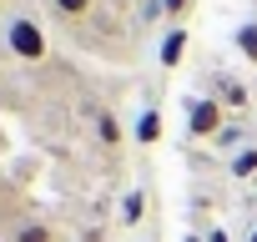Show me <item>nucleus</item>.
<instances>
[{
  "label": "nucleus",
  "mask_w": 257,
  "mask_h": 242,
  "mask_svg": "<svg viewBox=\"0 0 257 242\" xmlns=\"http://www.w3.org/2000/svg\"><path fill=\"white\" fill-rule=\"evenodd\" d=\"M167 16V0H142V21H162Z\"/></svg>",
  "instance_id": "obj_13"
},
{
  "label": "nucleus",
  "mask_w": 257,
  "mask_h": 242,
  "mask_svg": "<svg viewBox=\"0 0 257 242\" xmlns=\"http://www.w3.org/2000/svg\"><path fill=\"white\" fill-rule=\"evenodd\" d=\"M167 16H172V21H182V16H187V0H167Z\"/></svg>",
  "instance_id": "obj_14"
},
{
  "label": "nucleus",
  "mask_w": 257,
  "mask_h": 242,
  "mask_svg": "<svg viewBox=\"0 0 257 242\" xmlns=\"http://www.w3.org/2000/svg\"><path fill=\"white\" fill-rule=\"evenodd\" d=\"M0 192H6V187H0Z\"/></svg>",
  "instance_id": "obj_19"
},
{
  "label": "nucleus",
  "mask_w": 257,
  "mask_h": 242,
  "mask_svg": "<svg viewBox=\"0 0 257 242\" xmlns=\"http://www.w3.org/2000/svg\"><path fill=\"white\" fill-rule=\"evenodd\" d=\"M232 177H237V182H247V177H257V147H242V152L232 157Z\"/></svg>",
  "instance_id": "obj_11"
},
{
  "label": "nucleus",
  "mask_w": 257,
  "mask_h": 242,
  "mask_svg": "<svg viewBox=\"0 0 257 242\" xmlns=\"http://www.w3.org/2000/svg\"><path fill=\"white\" fill-rule=\"evenodd\" d=\"M11 242H61V237H56L51 222H41V217H21V222L11 227Z\"/></svg>",
  "instance_id": "obj_5"
},
{
  "label": "nucleus",
  "mask_w": 257,
  "mask_h": 242,
  "mask_svg": "<svg viewBox=\"0 0 257 242\" xmlns=\"http://www.w3.org/2000/svg\"><path fill=\"white\" fill-rule=\"evenodd\" d=\"M0 6H6V0H0Z\"/></svg>",
  "instance_id": "obj_18"
},
{
  "label": "nucleus",
  "mask_w": 257,
  "mask_h": 242,
  "mask_svg": "<svg viewBox=\"0 0 257 242\" xmlns=\"http://www.w3.org/2000/svg\"><path fill=\"white\" fill-rule=\"evenodd\" d=\"M162 132H167L162 111H157V106H147V111L137 116V132H132V142H137V147H157V142H162Z\"/></svg>",
  "instance_id": "obj_4"
},
{
  "label": "nucleus",
  "mask_w": 257,
  "mask_h": 242,
  "mask_svg": "<svg viewBox=\"0 0 257 242\" xmlns=\"http://www.w3.org/2000/svg\"><path fill=\"white\" fill-rule=\"evenodd\" d=\"M96 142H101V147H121V142H126L116 111H101V116H96Z\"/></svg>",
  "instance_id": "obj_7"
},
{
  "label": "nucleus",
  "mask_w": 257,
  "mask_h": 242,
  "mask_svg": "<svg viewBox=\"0 0 257 242\" xmlns=\"http://www.w3.org/2000/svg\"><path fill=\"white\" fill-rule=\"evenodd\" d=\"M252 242H257V227H252Z\"/></svg>",
  "instance_id": "obj_17"
},
{
  "label": "nucleus",
  "mask_w": 257,
  "mask_h": 242,
  "mask_svg": "<svg viewBox=\"0 0 257 242\" xmlns=\"http://www.w3.org/2000/svg\"><path fill=\"white\" fill-rule=\"evenodd\" d=\"M142 207H147L142 192H126V202H121V227H137V222H142Z\"/></svg>",
  "instance_id": "obj_12"
},
{
  "label": "nucleus",
  "mask_w": 257,
  "mask_h": 242,
  "mask_svg": "<svg viewBox=\"0 0 257 242\" xmlns=\"http://www.w3.org/2000/svg\"><path fill=\"white\" fill-rule=\"evenodd\" d=\"M91 6H96V0H51V11H56L61 21H86Z\"/></svg>",
  "instance_id": "obj_10"
},
{
  "label": "nucleus",
  "mask_w": 257,
  "mask_h": 242,
  "mask_svg": "<svg viewBox=\"0 0 257 242\" xmlns=\"http://www.w3.org/2000/svg\"><path fill=\"white\" fill-rule=\"evenodd\" d=\"M207 242H232V237H227L222 227H212V232H207Z\"/></svg>",
  "instance_id": "obj_15"
},
{
  "label": "nucleus",
  "mask_w": 257,
  "mask_h": 242,
  "mask_svg": "<svg viewBox=\"0 0 257 242\" xmlns=\"http://www.w3.org/2000/svg\"><path fill=\"white\" fill-rule=\"evenodd\" d=\"M232 46L257 66V21H242V26H237V36H232Z\"/></svg>",
  "instance_id": "obj_9"
},
{
  "label": "nucleus",
  "mask_w": 257,
  "mask_h": 242,
  "mask_svg": "<svg viewBox=\"0 0 257 242\" xmlns=\"http://www.w3.org/2000/svg\"><path fill=\"white\" fill-rule=\"evenodd\" d=\"M212 147H222V152H242V147H247V127H242V121H227V127L212 137Z\"/></svg>",
  "instance_id": "obj_8"
},
{
  "label": "nucleus",
  "mask_w": 257,
  "mask_h": 242,
  "mask_svg": "<svg viewBox=\"0 0 257 242\" xmlns=\"http://www.w3.org/2000/svg\"><path fill=\"white\" fill-rule=\"evenodd\" d=\"M0 36H6V51H11L16 61H26V66H41V61L51 56V41H46L41 21L26 16V11H11L6 21H0Z\"/></svg>",
  "instance_id": "obj_1"
},
{
  "label": "nucleus",
  "mask_w": 257,
  "mask_h": 242,
  "mask_svg": "<svg viewBox=\"0 0 257 242\" xmlns=\"http://www.w3.org/2000/svg\"><path fill=\"white\" fill-rule=\"evenodd\" d=\"M0 242H11V237H6V232H0Z\"/></svg>",
  "instance_id": "obj_16"
},
{
  "label": "nucleus",
  "mask_w": 257,
  "mask_h": 242,
  "mask_svg": "<svg viewBox=\"0 0 257 242\" xmlns=\"http://www.w3.org/2000/svg\"><path fill=\"white\" fill-rule=\"evenodd\" d=\"M187 41H192V36H187V26H172V31H167V41H162V71H177V66H182Z\"/></svg>",
  "instance_id": "obj_6"
},
{
  "label": "nucleus",
  "mask_w": 257,
  "mask_h": 242,
  "mask_svg": "<svg viewBox=\"0 0 257 242\" xmlns=\"http://www.w3.org/2000/svg\"><path fill=\"white\" fill-rule=\"evenodd\" d=\"M222 111H227V106H222L217 96H187V137H192V142H212V137L227 127Z\"/></svg>",
  "instance_id": "obj_2"
},
{
  "label": "nucleus",
  "mask_w": 257,
  "mask_h": 242,
  "mask_svg": "<svg viewBox=\"0 0 257 242\" xmlns=\"http://www.w3.org/2000/svg\"><path fill=\"white\" fill-rule=\"evenodd\" d=\"M217 101L232 106V111H247V106H252V91H247L242 76H217Z\"/></svg>",
  "instance_id": "obj_3"
}]
</instances>
